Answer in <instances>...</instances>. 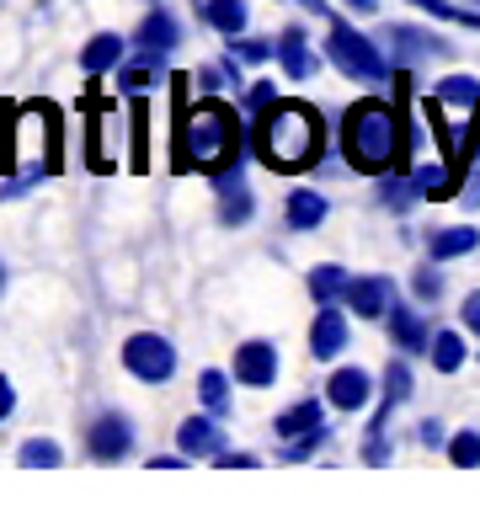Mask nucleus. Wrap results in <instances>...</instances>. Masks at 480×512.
Returning <instances> with one entry per match:
<instances>
[{"mask_svg":"<svg viewBox=\"0 0 480 512\" xmlns=\"http://www.w3.org/2000/svg\"><path fill=\"white\" fill-rule=\"evenodd\" d=\"M251 150L262 166L272 171H310L320 150H326V128H320V112L304 102H272L256 112L251 128Z\"/></svg>","mask_w":480,"mask_h":512,"instance_id":"f257e3e1","label":"nucleus"},{"mask_svg":"<svg viewBox=\"0 0 480 512\" xmlns=\"http://www.w3.org/2000/svg\"><path fill=\"white\" fill-rule=\"evenodd\" d=\"M240 160V123L230 107L219 102H198L182 112V128H176V171H208L219 176L224 166Z\"/></svg>","mask_w":480,"mask_h":512,"instance_id":"f03ea898","label":"nucleus"},{"mask_svg":"<svg viewBox=\"0 0 480 512\" xmlns=\"http://www.w3.org/2000/svg\"><path fill=\"white\" fill-rule=\"evenodd\" d=\"M342 150H347V166H358L368 176H384L406 150L400 139V118L384 102H358L342 118Z\"/></svg>","mask_w":480,"mask_h":512,"instance_id":"7ed1b4c3","label":"nucleus"},{"mask_svg":"<svg viewBox=\"0 0 480 512\" xmlns=\"http://www.w3.org/2000/svg\"><path fill=\"white\" fill-rule=\"evenodd\" d=\"M326 54L336 70H347L352 80H384V54L374 48V38H363L358 27L336 22L331 16V32H326Z\"/></svg>","mask_w":480,"mask_h":512,"instance_id":"20e7f679","label":"nucleus"},{"mask_svg":"<svg viewBox=\"0 0 480 512\" xmlns=\"http://www.w3.org/2000/svg\"><path fill=\"white\" fill-rule=\"evenodd\" d=\"M123 368L134 379L144 384H166L176 374V347H171V336H160V331H134L123 342Z\"/></svg>","mask_w":480,"mask_h":512,"instance_id":"39448f33","label":"nucleus"},{"mask_svg":"<svg viewBox=\"0 0 480 512\" xmlns=\"http://www.w3.org/2000/svg\"><path fill=\"white\" fill-rule=\"evenodd\" d=\"M128 448H134V422H128L123 411H102V416L86 427V454H91V459L118 464V459H128Z\"/></svg>","mask_w":480,"mask_h":512,"instance_id":"423d86ee","label":"nucleus"},{"mask_svg":"<svg viewBox=\"0 0 480 512\" xmlns=\"http://www.w3.org/2000/svg\"><path fill=\"white\" fill-rule=\"evenodd\" d=\"M214 192H219V224H246V219L256 214V198H251V187H246L240 160L214 176Z\"/></svg>","mask_w":480,"mask_h":512,"instance_id":"0eeeda50","label":"nucleus"},{"mask_svg":"<svg viewBox=\"0 0 480 512\" xmlns=\"http://www.w3.org/2000/svg\"><path fill=\"white\" fill-rule=\"evenodd\" d=\"M347 310L363 315V320H379L395 310V283L384 272H368V278H352L347 283Z\"/></svg>","mask_w":480,"mask_h":512,"instance_id":"6e6552de","label":"nucleus"},{"mask_svg":"<svg viewBox=\"0 0 480 512\" xmlns=\"http://www.w3.org/2000/svg\"><path fill=\"white\" fill-rule=\"evenodd\" d=\"M235 379L251 384V390H267L278 379V347L272 342H240L235 347Z\"/></svg>","mask_w":480,"mask_h":512,"instance_id":"1a4fd4ad","label":"nucleus"},{"mask_svg":"<svg viewBox=\"0 0 480 512\" xmlns=\"http://www.w3.org/2000/svg\"><path fill=\"white\" fill-rule=\"evenodd\" d=\"M176 448L187 459H219L224 454V427L208 422V416H192V422L176 427Z\"/></svg>","mask_w":480,"mask_h":512,"instance_id":"9d476101","label":"nucleus"},{"mask_svg":"<svg viewBox=\"0 0 480 512\" xmlns=\"http://www.w3.org/2000/svg\"><path fill=\"white\" fill-rule=\"evenodd\" d=\"M134 38H139V54H155V59H166L171 48L182 43V27H176V16H171L166 6H160V11H150V16L139 22V32H134Z\"/></svg>","mask_w":480,"mask_h":512,"instance_id":"9b49d317","label":"nucleus"},{"mask_svg":"<svg viewBox=\"0 0 480 512\" xmlns=\"http://www.w3.org/2000/svg\"><path fill=\"white\" fill-rule=\"evenodd\" d=\"M118 118H112V107H96V118H91V144H86V166L91 171H112L118 166Z\"/></svg>","mask_w":480,"mask_h":512,"instance_id":"f8f14e48","label":"nucleus"},{"mask_svg":"<svg viewBox=\"0 0 480 512\" xmlns=\"http://www.w3.org/2000/svg\"><path fill=\"white\" fill-rule=\"evenodd\" d=\"M368 390H374V379L363 374V368H336V374L326 379V395H331V406L336 411H358Z\"/></svg>","mask_w":480,"mask_h":512,"instance_id":"ddd939ff","label":"nucleus"},{"mask_svg":"<svg viewBox=\"0 0 480 512\" xmlns=\"http://www.w3.org/2000/svg\"><path fill=\"white\" fill-rule=\"evenodd\" d=\"M342 347H347V320H342V310L320 304V315H315V326H310V352H315V358H336Z\"/></svg>","mask_w":480,"mask_h":512,"instance_id":"4468645a","label":"nucleus"},{"mask_svg":"<svg viewBox=\"0 0 480 512\" xmlns=\"http://www.w3.org/2000/svg\"><path fill=\"white\" fill-rule=\"evenodd\" d=\"M123 54H128V43L118 38V32H96V38L80 48V70H86V75H107V70H118V64H123Z\"/></svg>","mask_w":480,"mask_h":512,"instance_id":"2eb2a0df","label":"nucleus"},{"mask_svg":"<svg viewBox=\"0 0 480 512\" xmlns=\"http://www.w3.org/2000/svg\"><path fill=\"white\" fill-rule=\"evenodd\" d=\"M390 342L400 352H422V347H432V331H427V320L416 315V310L395 304V310H390Z\"/></svg>","mask_w":480,"mask_h":512,"instance_id":"dca6fc26","label":"nucleus"},{"mask_svg":"<svg viewBox=\"0 0 480 512\" xmlns=\"http://www.w3.org/2000/svg\"><path fill=\"white\" fill-rule=\"evenodd\" d=\"M475 246H480V230H475V224H454V230H432V240H427L432 262H459V256H470Z\"/></svg>","mask_w":480,"mask_h":512,"instance_id":"f3484780","label":"nucleus"},{"mask_svg":"<svg viewBox=\"0 0 480 512\" xmlns=\"http://www.w3.org/2000/svg\"><path fill=\"white\" fill-rule=\"evenodd\" d=\"M278 64L288 70V80H304V75L315 70V54H310V38H304V27L278 32Z\"/></svg>","mask_w":480,"mask_h":512,"instance_id":"a211bd4d","label":"nucleus"},{"mask_svg":"<svg viewBox=\"0 0 480 512\" xmlns=\"http://www.w3.org/2000/svg\"><path fill=\"white\" fill-rule=\"evenodd\" d=\"M326 219V198L320 192H288V203H283V224L288 230H315V224Z\"/></svg>","mask_w":480,"mask_h":512,"instance_id":"6ab92c4d","label":"nucleus"},{"mask_svg":"<svg viewBox=\"0 0 480 512\" xmlns=\"http://www.w3.org/2000/svg\"><path fill=\"white\" fill-rule=\"evenodd\" d=\"M198 11L214 32H224V38H240V32H246V0H198Z\"/></svg>","mask_w":480,"mask_h":512,"instance_id":"aec40b11","label":"nucleus"},{"mask_svg":"<svg viewBox=\"0 0 480 512\" xmlns=\"http://www.w3.org/2000/svg\"><path fill=\"white\" fill-rule=\"evenodd\" d=\"M406 395H411V368H406V363H390V368H384V406L374 411V422H368V432H384V422H390V411H395Z\"/></svg>","mask_w":480,"mask_h":512,"instance_id":"412c9836","label":"nucleus"},{"mask_svg":"<svg viewBox=\"0 0 480 512\" xmlns=\"http://www.w3.org/2000/svg\"><path fill=\"white\" fill-rule=\"evenodd\" d=\"M320 427V400H299V406H288L278 411V422H272V432L288 443V438H304V432H315Z\"/></svg>","mask_w":480,"mask_h":512,"instance_id":"4be33fe9","label":"nucleus"},{"mask_svg":"<svg viewBox=\"0 0 480 512\" xmlns=\"http://www.w3.org/2000/svg\"><path fill=\"white\" fill-rule=\"evenodd\" d=\"M347 267H336V262H320L310 272V299L315 304H336V299H347Z\"/></svg>","mask_w":480,"mask_h":512,"instance_id":"5701e85b","label":"nucleus"},{"mask_svg":"<svg viewBox=\"0 0 480 512\" xmlns=\"http://www.w3.org/2000/svg\"><path fill=\"white\" fill-rule=\"evenodd\" d=\"M390 48H395V59H400V64L427 59V54H443V43H438V38H427V32H416V27H390Z\"/></svg>","mask_w":480,"mask_h":512,"instance_id":"b1692460","label":"nucleus"},{"mask_svg":"<svg viewBox=\"0 0 480 512\" xmlns=\"http://www.w3.org/2000/svg\"><path fill=\"white\" fill-rule=\"evenodd\" d=\"M416 198H422V182H416V176H384L379 182V203L395 208V214H406Z\"/></svg>","mask_w":480,"mask_h":512,"instance_id":"393cba45","label":"nucleus"},{"mask_svg":"<svg viewBox=\"0 0 480 512\" xmlns=\"http://www.w3.org/2000/svg\"><path fill=\"white\" fill-rule=\"evenodd\" d=\"M464 363V336L459 331H432V368L438 374H459Z\"/></svg>","mask_w":480,"mask_h":512,"instance_id":"a878e982","label":"nucleus"},{"mask_svg":"<svg viewBox=\"0 0 480 512\" xmlns=\"http://www.w3.org/2000/svg\"><path fill=\"white\" fill-rule=\"evenodd\" d=\"M198 400H203V411H224L230 406V374H219V368H203L198 374Z\"/></svg>","mask_w":480,"mask_h":512,"instance_id":"bb28decb","label":"nucleus"},{"mask_svg":"<svg viewBox=\"0 0 480 512\" xmlns=\"http://www.w3.org/2000/svg\"><path fill=\"white\" fill-rule=\"evenodd\" d=\"M16 459H22L27 470H54V464H64V448L54 438H27L22 448H16Z\"/></svg>","mask_w":480,"mask_h":512,"instance_id":"cd10ccee","label":"nucleus"},{"mask_svg":"<svg viewBox=\"0 0 480 512\" xmlns=\"http://www.w3.org/2000/svg\"><path fill=\"white\" fill-rule=\"evenodd\" d=\"M438 102H448V107H475V102H480V80H475V75H448V80H438Z\"/></svg>","mask_w":480,"mask_h":512,"instance_id":"c85d7f7f","label":"nucleus"},{"mask_svg":"<svg viewBox=\"0 0 480 512\" xmlns=\"http://www.w3.org/2000/svg\"><path fill=\"white\" fill-rule=\"evenodd\" d=\"M160 64H166V59H155V54H139L134 64H118V86H123V91H144V86L155 80Z\"/></svg>","mask_w":480,"mask_h":512,"instance_id":"c756f323","label":"nucleus"},{"mask_svg":"<svg viewBox=\"0 0 480 512\" xmlns=\"http://www.w3.org/2000/svg\"><path fill=\"white\" fill-rule=\"evenodd\" d=\"M320 443H331V427H326V422H320L315 432H304V438H288V443H283V459H288V464H294V459H310Z\"/></svg>","mask_w":480,"mask_h":512,"instance_id":"7c9ffc66","label":"nucleus"},{"mask_svg":"<svg viewBox=\"0 0 480 512\" xmlns=\"http://www.w3.org/2000/svg\"><path fill=\"white\" fill-rule=\"evenodd\" d=\"M448 459L464 464V470H475L480 464V432H454V438H448Z\"/></svg>","mask_w":480,"mask_h":512,"instance_id":"2f4dec72","label":"nucleus"},{"mask_svg":"<svg viewBox=\"0 0 480 512\" xmlns=\"http://www.w3.org/2000/svg\"><path fill=\"white\" fill-rule=\"evenodd\" d=\"M411 6H422V11H432V16H443V22H459V27H480V11L448 6V0H411Z\"/></svg>","mask_w":480,"mask_h":512,"instance_id":"473e14b6","label":"nucleus"},{"mask_svg":"<svg viewBox=\"0 0 480 512\" xmlns=\"http://www.w3.org/2000/svg\"><path fill=\"white\" fill-rule=\"evenodd\" d=\"M144 123H150V107H144V102H134V166H139V171L150 166V150H144V139H150V128H144Z\"/></svg>","mask_w":480,"mask_h":512,"instance_id":"72a5a7b5","label":"nucleus"},{"mask_svg":"<svg viewBox=\"0 0 480 512\" xmlns=\"http://www.w3.org/2000/svg\"><path fill=\"white\" fill-rule=\"evenodd\" d=\"M278 48L272 43H262V38H235V59H246V64H262V59H272Z\"/></svg>","mask_w":480,"mask_h":512,"instance_id":"f704fd0d","label":"nucleus"},{"mask_svg":"<svg viewBox=\"0 0 480 512\" xmlns=\"http://www.w3.org/2000/svg\"><path fill=\"white\" fill-rule=\"evenodd\" d=\"M416 294H422V299H443V278H438V267H416Z\"/></svg>","mask_w":480,"mask_h":512,"instance_id":"c9c22d12","label":"nucleus"},{"mask_svg":"<svg viewBox=\"0 0 480 512\" xmlns=\"http://www.w3.org/2000/svg\"><path fill=\"white\" fill-rule=\"evenodd\" d=\"M390 459V438H384V432H368L363 438V464H384Z\"/></svg>","mask_w":480,"mask_h":512,"instance_id":"e433bc0d","label":"nucleus"},{"mask_svg":"<svg viewBox=\"0 0 480 512\" xmlns=\"http://www.w3.org/2000/svg\"><path fill=\"white\" fill-rule=\"evenodd\" d=\"M278 102V91H272V80H256V86L246 91V112H262V107H272Z\"/></svg>","mask_w":480,"mask_h":512,"instance_id":"4c0bfd02","label":"nucleus"},{"mask_svg":"<svg viewBox=\"0 0 480 512\" xmlns=\"http://www.w3.org/2000/svg\"><path fill=\"white\" fill-rule=\"evenodd\" d=\"M192 80H198V91H219V86H230V70H219V64H208V70H198Z\"/></svg>","mask_w":480,"mask_h":512,"instance_id":"58836bf2","label":"nucleus"},{"mask_svg":"<svg viewBox=\"0 0 480 512\" xmlns=\"http://www.w3.org/2000/svg\"><path fill=\"white\" fill-rule=\"evenodd\" d=\"M219 464H224V470H251V464H256V454H235V448H224V454H219Z\"/></svg>","mask_w":480,"mask_h":512,"instance_id":"ea45409f","label":"nucleus"},{"mask_svg":"<svg viewBox=\"0 0 480 512\" xmlns=\"http://www.w3.org/2000/svg\"><path fill=\"white\" fill-rule=\"evenodd\" d=\"M11 411H16V390H11V379L0 374V422H6Z\"/></svg>","mask_w":480,"mask_h":512,"instance_id":"a19ab883","label":"nucleus"},{"mask_svg":"<svg viewBox=\"0 0 480 512\" xmlns=\"http://www.w3.org/2000/svg\"><path fill=\"white\" fill-rule=\"evenodd\" d=\"M464 326H470V331H480V294H470V299H464Z\"/></svg>","mask_w":480,"mask_h":512,"instance_id":"79ce46f5","label":"nucleus"},{"mask_svg":"<svg viewBox=\"0 0 480 512\" xmlns=\"http://www.w3.org/2000/svg\"><path fill=\"white\" fill-rule=\"evenodd\" d=\"M422 443L438 448V443H443V427H438V422H422Z\"/></svg>","mask_w":480,"mask_h":512,"instance_id":"37998d69","label":"nucleus"},{"mask_svg":"<svg viewBox=\"0 0 480 512\" xmlns=\"http://www.w3.org/2000/svg\"><path fill=\"white\" fill-rule=\"evenodd\" d=\"M464 203H470V208L480 203V176H475V182H470V187H464Z\"/></svg>","mask_w":480,"mask_h":512,"instance_id":"c03bdc74","label":"nucleus"},{"mask_svg":"<svg viewBox=\"0 0 480 512\" xmlns=\"http://www.w3.org/2000/svg\"><path fill=\"white\" fill-rule=\"evenodd\" d=\"M0 294H6V262H0Z\"/></svg>","mask_w":480,"mask_h":512,"instance_id":"a18cd8bd","label":"nucleus"}]
</instances>
